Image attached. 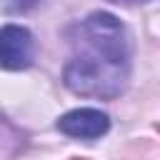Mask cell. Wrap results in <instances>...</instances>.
<instances>
[{
    "mask_svg": "<svg viewBox=\"0 0 160 160\" xmlns=\"http://www.w3.org/2000/svg\"><path fill=\"white\" fill-rule=\"evenodd\" d=\"M110 2H122V5H132V2H145V0H110Z\"/></svg>",
    "mask_w": 160,
    "mask_h": 160,
    "instance_id": "5",
    "label": "cell"
},
{
    "mask_svg": "<svg viewBox=\"0 0 160 160\" xmlns=\"http://www.w3.org/2000/svg\"><path fill=\"white\" fill-rule=\"evenodd\" d=\"M72 58L62 70L65 85L88 98L112 100L130 78V38L110 12H90L72 28Z\"/></svg>",
    "mask_w": 160,
    "mask_h": 160,
    "instance_id": "1",
    "label": "cell"
},
{
    "mask_svg": "<svg viewBox=\"0 0 160 160\" xmlns=\"http://www.w3.org/2000/svg\"><path fill=\"white\" fill-rule=\"evenodd\" d=\"M35 45L32 35L22 25H2L0 28V68L5 70H25L32 65Z\"/></svg>",
    "mask_w": 160,
    "mask_h": 160,
    "instance_id": "2",
    "label": "cell"
},
{
    "mask_svg": "<svg viewBox=\"0 0 160 160\" xmlns=\"http://www.w3.org/2000/svg\"><path fill=\"white\" fill-rule=\"evenodd\" d=\"M40 0H2V10L5 12H28L38 5Z\"/></svg>",
    "mask_w": 160,
    "mask_h": 160,
    "instance_id": "4",
    "label": "cell"
},
{
    "mask_svg": "<svg viewBox=\"0 0 160 160\" xmlns=\"http://www.w3.org/2000/svg\"><path fill=\"white\" fill-rule=\"evenodd\" d=\"M58 130L68 138L95 140L110 130V118L98 108H78V110L65 112L58 120Z\"/></svg>",
    "mask_w": 160,
    "mask_h": 160,
    "instance_id": "3",
    "label": "cell"
}]
</instances>
